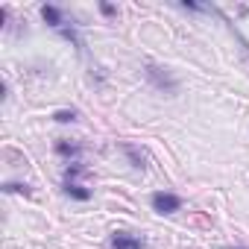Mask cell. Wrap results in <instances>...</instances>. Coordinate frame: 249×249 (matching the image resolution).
I'll list each match as a JSON object with an SVG mask.
<instances>
[{"label": "cell", "mask_w": 249, "mask_h": 249, "mask_svg": "<svg viewBox=\"0 0 249 249\" xmlns=\"http://www.w3.org/2000/svg\"><path fill=\"white\" fill-rule=\"evenodd\" d=\"M41 18H44V24H47V27H53L56 33H59L65 24H68L65 12H62L59 6H53V3H44V6H41Z\"/></svg>", "instance_id": "cell-4"}, {"label": "cell", "mask_w": 249, "mask_h": 249, "mask_svg": "<svg viewBox=\"0 0 249 249\" xmlns=\"http://www.w3.org/2000/svg\"><path fill=\"white\" fill-rule=\"evenodd\" d=\"M3 191H6V194H24V196H30V194H33V188H30V185H24V182H6V185H3Z\"/></svg>", "instance_id": "cell-11"}, {"label": "cell", "mask_w": 249, "mask_h": 249, "mask_svg": "<svg viewBox=\"0 0 249 249\" xmlns=\"http://www.w3.org/2000/svg\"><path fill=\"white\" fill-rule=\"evenodd\" d=\"M108 246L111 249H147V240L138 234H129V231H111Z\"/></svg>", "instance_id": "cell-3"}, {"label": "cell", "mask_w": 249, "mask_h": 249, "mask_svg": "<svg viewBox=\"0 0 249 249\" xmlns=\"http://www.w3.org/2000/svg\"><path fill=\"white\" fill-rule=\"evenodd\" d=\"M120 150H123V156L129 159V164L135 167V170H144L147 164H144V156H141V150L135 147V144H120Z\"/></svg>", "instance_id": "cell-7"}, {"label": "cell", "mask_w": 249, "mask_h": 249, "mask_svg": "<svg viewBox=\"0 0 249 249\" xmlns=\"http://www.w3.org/2000/svg\"><path fill=\"white\" fill-rule=\"evenodd\" d=\"M88 173V167L82 164V161H71L68 164V170H65V182H76L79 176H85Z\"/></svg>", "instance_id": "cell-9"}, {"label": "cell", "mask_w": 249, "mask_h": 249, "mask_svg": "<svg viewBox=\"0 0 249 249\" xmlns=\"http://www.w3.org/2000/svg\"><path fill=\"white\" fill-rule=\"evenodd\" d=\"M59 36H62L65 41H71V44H73V47H76L79 53L85 50V44H82V38H79V33H76V27H73V21H68V24H65V27L59 30Z\"/></svg>", "instance_id": "cell-8"}, {"label": "cell", "mask_w": 249, "mask_h": 249, "mask_svg": "<svg viewBox=\"0 0 249 249\" xmlns=\"http://www.w3.org/2000/svg\"><path fill=\"white\" fill-rule=\"evenodd\" d=\"M226 249H249V246H226Z\"/></svg>", "instance_id": "cell-14"}, {"label": "cell", "mask_w": 249, "mask_h": 249, "mask_svg": "<svg viewBox=\"0 0 249 249\" xmlns=\"http://www.w3.org/2000/svg\"><path fill=\"white\" fill-rule=\"evenodd\" d=\"M62 191H65L71 199H76V202H88V199H91V188H85V185H79V182H62Z\"/></svg>", "instance_id": "cell-5"}, {"label": "cell", "mask_w": 249, "mask_h": 249, "mask_svg": "<svg viewBox=\"0 0 249 249\" xmlns=\"http://www.w3.org/2000/svg\"><path fill=\"white\" fill-rule=\"evenodd\" d=\"M144 76H147V82L159 91V94H176L179 91V79H176V73L167 68V65H156V62H147L144 65Z\"/></svg>", "instance_id": "cell-1"}, {"label": "cell", "mask_w": 249, "mask_h": 249, "mask_svg": "<svg viewBox=\"0 0 249 249\" xmlns=\"http://www.w3.org/2000/svg\"><path fill=\"white\" fill-rule=\"evenodd\" d=\"M179 6H182V9H188V12H208V6H202V3H194V0H182Z\"/></svg>", "instance_id": "cell-12"}, {"label": "cell", "mask_w": 249, "mask_h": 249, "mask_svg": "<svg viewBox=\"0 0 249 249\" xmlns=\"http://www.w3.org/2000/svg\"><path fill=\"white\" fill-rule=\"evenodd\" d=\"M150 205H153V211H159V214H176V211L182 208V196L173 194V191H156V194L150 196Z\"/></svg>", "instance_id": "cell-2"}, {"label": "cell", "mask_w": 249, "mask_h": 249, "mask_svg": "<svg viewBox=\"0 0 249 249\" xmlns=\"http://www.w3.org/2000/svg\"><path fill=\"white\" fill-rule=\"evenodd\" d=\"M56 156H62V159H79V153H82V147L76 144V141H68V138H62V141H56Z\"/></svg>", "instance_id": "cell-6"}, {"label": "cell", "mask_w": 249, "mask_h": 249, "mask_svg": "<svg viewBox=\"0 0 249 249\" xmlns=\"http://www.w3.org/2000/svg\"><path fill=\"white\" fill-rule=\"evenodd\" d=\"M76 117H79L76 108H59V111H53V120L56 123H73Z\"/></svg>", "instance_id": "cell-10"}, {"label": "cell", "mask_w": 249, "mask_h": 249, "mask_svg": "<svg viewBox=\"0 0 249 249\" xmlns=\"http://www.w3.org/2000/svg\"><path fill=\"white\" fill-rule=\"evenodd\" d=\"M100 15L114 18V15H117V6H111V3H100Z\"/></svg>", "instance_id": "cell-13"}]
</instances>
